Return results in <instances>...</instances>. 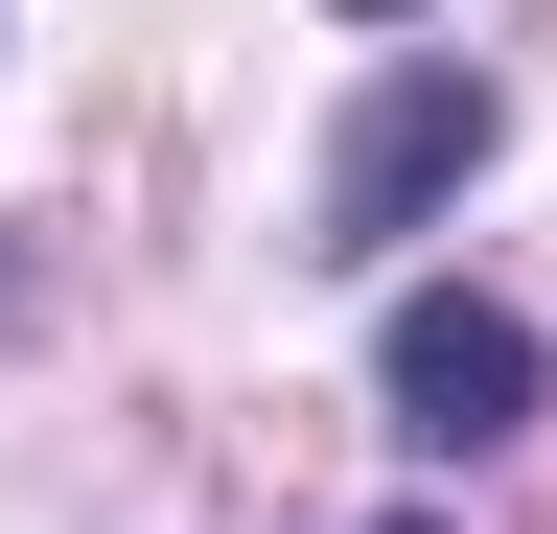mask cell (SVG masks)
Segmentation results:
<instances>
[{"instance_id": "obj_1", "label": "cell", "mask_w": 557, "mask_h": 534, "mask_svg": "<svg viewBox=\"0 0 557 534\" xmlns=\"http://www.w3.org/2000/svg\"><path fill=\"white\" fill-rule=\"evenodd\" d=\"M487 140H511V94H487V71H442V47H418V71H395L372 116H348V163H325V210H302V233H325V256H395V233L442 210V186H465Z\"/></svg>"}, {"instance_id": "obj_2", "label": "cell", "mask_w": 557, "mask_h": 534, "mask_svg": "<svg viewBox=\"0 0 557 534\" xmlns=\"http://www.w3.org/2000/svg\"><path fill=\"white\" fill-rule=\"evenodd\" d=\"M372 395H395V442H442V464H465V442H511L534 395H557V349H534L487 280H418V302L372 325Z\"/></svg>"}, {"instance_id": "obj_3", "label": "cell", "mask_w": 557, "mask_h": 534, "mask_svg": "<svg viewBox=\"0 0 557 534\" xmlns=\"http://www.w3.org/2000/svg\"><path fill=\"white\" fill-rule=\"evenodd\" d=\"M0 325H24V256H0Z\"/></svg>"}, {"instance_id": "obj_4", "label": "cell", "mask_w": 557, "mask_h": 534, "mask_svg": "<svg viewBox=\"0 0 557 534\" xmlns=\"http://www.w3.org/2000/svg\"><path fill=\"white\" fill-rule=\"evenodd\" d=\"M348 24H418V0H348Z\"/></svg>"}, {"instance_id": "obj_5", "label": "cell", "mask_w": 557, "mask_h": 534, "mask_svg": "<svg viewBox=\"0 0 557 534\" xmlns=\"http://www.w3.org/2000/svg\"><path fill=\"white\" fill-rule=\"evenodd\" d=\"M395 534H418V511H395Z\"/></svg>"}]
</instances>
